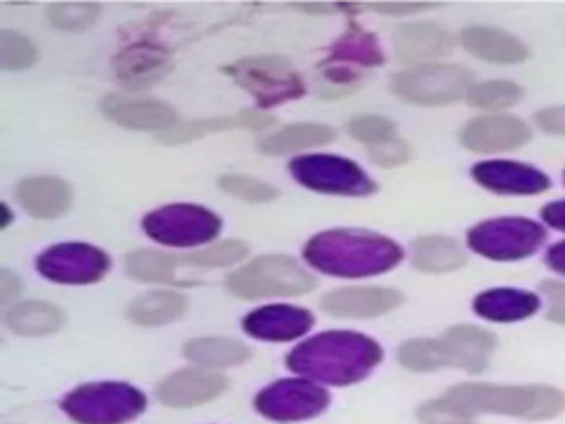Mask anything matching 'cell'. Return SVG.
<instances>
[{
  "label": "cell",
  "instance_id": "obj_1",
  "mask_svg": "<svg viewBox=\"0 0 565 424\" xmlns=\"http://www.w3.org/2000/svg\"><path fill=\"white\" fill-rule=\"evenodd\" d=\"M382 360V347L353 331H324L298 344L287 367L309 380L351 384L366 378Z\"/></svg>",
  "mask_w": 565,
  "mask_h": 424
},
{
  "label": "cell",
  "instance_id": "obj_2",
  "mask_svg": "<svg viewBox=\"0 0 565 424\" xmlns=\"http://www.w3.org/2000/svg\"><path fill=\"white\" fill-rule=\"evenodd\" d=\"M402 256V247L395 241L364 230H329L316 234L305 247L307 263L329 276L344 278L384 274Z\"/></svg>",
  "mask_w": 565,
  "mask_h": 424
},
{
  "label": "cell",
  "instance_id": "obj_3",
  "mask_svg": "<svg viewBox=\"0 0 565 424\" xmlns=\"http://www.w3.org/2000/svg\"><path fill=\"white\" fill-rule=\"evenodd\" d=\"M461 413H503L527 420L554 417L565 409V395L554 386H499L468 382L452 386L441 395Z\"/></svg>",
  "mask_w": 565,
  "mask_h": 424
},
{
  "label": "cell",
  "instance_id": "obj_4",
  "mask_svg": "<svg viewBox=\"0 0 565 424\" xmlns=\"http://www.w3.org/2000/svg\"><path fill=\"white\" fill-rule=\"evenodd\" d=\"M227 289L238 298L298 296L316 287V278L294 258L282 254L258 256L232 272L225 280Z\"/></svg>",
  "mask_w": 565,
  "mask_h": 424
},
{
  "label": "cell",
  "instance_id": "obj_5",
  "mask_svg": "<svg viewBox=\"0 0 565 424\" xmlns=\"http://www.w3.org/2000/svg\"><path fill=\"white\" fill-rule=\"evenodd\" d=\"M62 406L79 424H121L146 409V398L124 382H93L71 391Z\"/></svg>",
  "mask_w": 565,
  "mask_h": 424
},
{
  "label": "cell",
  "instance_id": "obj_6",
  "mask_svg": "<svg viewBox=\"0 0 565 424\" xmlns=\"http://www.w3.org/2000/svg\"><path fill=\"white\" fill-rule=\"evenodd\" d=\"M227 75L245 88L260 108L278 106L305 93V82L280 55L245 57L227 66Z\"/></svg>",
  "mask_w": 565,
  "mask_h": 424
},
{
  "label": "cell",
  "instance_id": "obj_7",
  "mask_svg": "<svg viewBox=\"0 0 565 424\" xmlns=\"http://www.w3.org/2000/svg\"><path fill=\"white\" fill-rule=\"evenodd\" d=\"M395 95L419 106H444L468 95L472 75L459 64H424L393 75Z\"/></svg>",
  "mask_w": 565,
  "mask_h": 424
},
{
  "label": "cell",
  "instance_id": "obj_8",
  "mask_svg": "<svg viewBox=\"0 0 565 424\" xmlns=\"http://www.w3.org/2000/svg\"><path fill=\"white\" fill-rule=\"evenodd\" d=\"M545 241V230L521 216L490 219L477 223L468 232V245L472 252L494 261H516L534 254Z\"/></svg>",
  "mask_w": 565,
  "mask_h": 424
},
{
  "label": "cell",
  "instance_id": "obj_9",
  "mask_svg": "<svg viewBox=\"0 0 565 424\" xmlns=\"http://www.w3.org/2000/svg\"><path fill=\"white\" fill-rule=\"evenodd\" d=\"M143 230L157 243L192 247L212 241L221 230V219L201 205L172 203L146 214Z\"/></svg>",
  "mask_w": 565,
  "mask_h": 424
},
{
  "label": "cell",
  "instance_id": "obj_10",
  "mask_svg": "<svg viewBox=\"0 0 565 424\" xmlns=\"http://www.w3.org/2000/svg\"><path fill=\"white\" fill-rule=\"evenodd\" d=\"M294 179L311 190L344 197H366L377 190L375 181L353 161L333 155H307L289 163Z\"/></svg>",
  "mask_w": 565,
  "mask_h": 424
},
{
  "label": "cell",
  "instance_id": "obj_11",
  "mask_svg": "<svg viewBox=\"0 0 565 424\" xmlns=\"http://www.w3.org/2000/svg\"><path fill=\"white\" fill-rule=\"evenodd\" d=\"M329 404V393L300 378L278 380L256 395V411L276 422H296L320 415Z\"/></svg>",
  "mask_w": 565,
  "mask_h": 424
},
{
  "label": "cell",
  "instance_id": "obj_12",
  "mask_svg": "<svg viewBox=\"0 0 565 424\" xmlns=\"http://www.w3.org/2000/svg\"><path fill=\"white\" fill-rule=\"evenodd\" d=\"M42 276L64 285H86L99 280L110 269V258L95 245L62 243L42 252L35 261Z\"/></svg>",
  "mask_w": 565,
  "mask_h": 424
},
{
  "label": "cell",
  "instance_id": "obj_13",
  "mask_svg": "<svg viewBox=\"0 0 565 424\" xmlns=\"http://www.w3.org/2000/svg\"><path fill=\"white\" fill-rule=\"evenodd\" d=\"M382 62L384 55L373 33L364 31L358 24H351L349 31L333 44L329 60L322 64V73L329 82L353 84L360 77V73L351 71V64L377 66Z\"/></svg>",
  "mask_w": 565,
  "mask_h": 424
},
{
  "label": "cell",
  "instance_id": "obj_14",
  "mask_svg": "<svg viewBox=\"0 0 565 424\" xmlns=\"http://www.w3.org/2000/svg\"><path fill=\"white\" fill-rule=\"evenodd\" d=\"M530 128L523 119L512 115H488L470 119L461 128V144L472 152L514 150L530 141Z\"/></svg>",
  "mask_w": 565,
  "mask_h": 424
},
{
  "label": "cell",
  "instance_id": "obj_15",
  "mask_svg": "<svg viewBox=\"0 0 565 424\" xmlns=\"http://www.w3.org/2000/svg\"><path fill=\"white\" fill-rule=\"evenodd\" d=\"M108 119L132 130H170L177 126V113L166 102L152 97H121L108 95L102 102Z\"/></svg>",
  "mask_w": 565,
  "mask_h": 424
},
{
  "label": "cell",
  "instance_id": "obj_16",
  "mask_svg": "<svg viewBox=\"0 0 565 424\" xmlns=\"http://www.w3.org/2000/svg\"><path fill=\"white\" fill-rule=\"evenodd\" d=\"M472 177L477 183L499 194H536L550 188L545 172L519 161H481L472 168Z\"/></svg>",
  "mask_w": 565,
  "mask_h": 424
},
{
  "label": "cell",
  "instance_id": "obj_17",
  "mask_svg": "<svg viewBox=\"0 0 565 424\" xmlns=\"http://www.w3.org/2000/svg\"><path fill=\"white\" fill-rule=\"evenodd\" d=\"M311 325H313L311 311L302 307H291V305L258 307L243 318V329L247 336L258 340H269V342L294 340L307 333Z\"/></svg>",
  "mask_w": 565,
  "mask_h": 424
},
{
  "label": "cell",
  "instance_id": "obj_18",
  "mask_svg": "<svg viewBox=\"0 0 565 424\" xmlns=\"http://www.w3.org/2000/svg\"><path fill=\"white\" fill-rule=\"evenodd\" d=\"M113 68L124 86L132 91L146 88L168 73L170 55L166 49L157 44L135 42L115 55Z\"/></svg>",
  "mask_w": 565,
  "mask_h": 424
},
{
  "label": "cell",
  "instance_id": "obj_19",
  "mask_svg": "<svg viewBox=\"0 0 565 424\" xmlns=\"http://www.w3.org/2000/svg\"><path fill=\"white\" fill-rule=\"evenodd\" d=\"M227 386L225 375L216 371H203V369H183L172 375H168L159 389L157 395L168 406H196L203 404L216 395H221Z\"/></svg>",
  "mask_w": 565,
  "mask_h": 424
},
{
  "label": "cell",
  "instance_id": "obj_20",
  "mask_svg": "<svg viewBox=\"0 0 565 424\" xmlns=\"http://www.w3.org/2000/svg\"><path fill=\"white\" fill-rule=\"evenodd\" d=\"M402 294L386 287H342L322 296V309L333 316L373 318L395 309Z\"/></svg>",
  "mask_w": 565,
  "mask_h": 424
},
{
  "label": "cell",
  "instance_id": "obj_21",
  "mask_svg": "<svg viewBox=\"0 0 565 424\" xmlns=\"http://www.w3.org/2000/svg\"><path fill=\"white\" fill-rule=\"evenodd\" d=\"M393 49L399 62H428L450 53L452 35L435 22H411L397 26Z\"/></svg>",
  "mask_w": 565,
  "mask_h": 424
},
{
  "label": "cell",
  "instance_id": "obj_22",
  "mask_svg": "<svg viewBox=\"0 0 565 424\" xmlns=\"http://www.w3.org/2000/svg\"><path fill=\"white\" fill-rule=\"evenodd\" d=\"M446 367H459L472 373H479L488 367L490 353L494 351V336L477 325H457L450 327L444 338Z\"/></svg>",
  "mask_w": 565,
  "mask_h": 424
},
{
  "label": "cell",
  "instance_id": "obj_23",
  "mask_svg": "<svg viewBox=\"0 0 565 424\" xmlns=\"http://www.w3.org/2000/svg\"><path fill=\"white\" fill-rule=\"evenodd\" d=\"M459 40L466 51L486 62L516 64L530 55L527 46L521 40L494 26H466Z\"/></svg>",
  "mask_w": 565,
  "mask_h": 424
},
{
  "label": "cell",
  "instance_id": "obj_24",
  "mask_svg": "<svg viewBox=\"0 0 565 424\" xmlns=\"http://www.w3.org/2000/svg\"><path fill=\"white\" fill-rule=\"evenodd\" d=\"M20 205L38 219H53L68 210L71 186L57 177H29L15 188Z\"/></svg>",
  "mask_w": 565,
  "mask_h": 424
},
{
  "label": "cell",
  "instance_id": "obj_25",
  "mask_svg": "<svg viewBox=\"0 0 565 424\" xmlns=\"http://www.w3.org/2000/svg\"><path fill=\"white\" fill-rule=\"evenodd\" d=\"M541 300L536 294L525 292V289H512V287H497L481 292L472 309L492 322H514L532 316L539 309Z\"/></svg>",
  "mask_w": 565,
  "mask_h": 424
},
{
  "label": "cell",
  "instance_id": "obj_26",
  "mask_svg": "<svg viewBox=\"0 0 565 424\" xmlns=\"http://www.w3.org/2000/svg\"><path fill=\"white\" fill-rule=\"evenodd\" d=\"M274 124V117L260 113V110H243L232 117H216V119H199V121H188V124H177L174 128L166 130L159 135L161 144L177 146V144H188L192 139H199L210 132L218 130H232V128H249V130H263Z\"/></svg>",
  "mask_w": 565,
  "mask_h": 424
},
{
  "label": "cell",
  "instance_id": "obj_27",
  "mask_svg": "<svg viewBox=\"0 0 565 424\" xmlns=\"http://www.w3.org/2000/svg\"><path fill=\"white\" fill-rule=\"evenodd\" d=\"M4 322L11 331H15L20 336H44V333L57 331L64 322V316L51 303L24 300V303L13 305L7 311Z\"/></svg>",
  "mask_w": 565,
  "mask_h": 424
},
{
  "label": "cell",
  "instance_id": "obj_28",
  "mask_svg": "<svg viewBox=\"0 0 565 424\" xmlns=\"http://www.w3.org/2000/svg\"><path fill=\"white\" fill-rule=\"evenodd\" d=\"M185 311V298L177 292L154 289L137 296L128 307V318L137 325H166L179 320Z\"/></svg>",
  "mask_w": 565,
  "mask_h": 424
},
{
  "label": "cell",
  "instance_id": "obj_29",
  "mask_svg": "<svg viewBox=\"0 0 565 424\" xmlns=\"http://www.w3.org/2000/svg\"><path fill=\"white\" fill-rule=\"evenodd\" d=\"M333 139V130L324 124H291L258 141V150L265 155H285L305 148H313Z\"/></svg>",
  "mask_w": 565,
  "mask_h": 424
},
{
  "label": "cell",
  "instance_id": "obj_30",
  "mask_svg": "<svg viewBox=\"0 0 565 424\" xmlns=\"http://www.w3.org/2000/svg\"><path fill=\"white\" fill-rule=\"evenodd\" d=\"M466 263L463 250L448 236L430 234L413 243V265L422 272H452Z\"/></svg>",
  "mask_w": 565,
  "mask_h": 424
},
{
  "label": "cell",
  "instance_id": "obj_31",
  "mask_svg": "<svg viewBox=\"0 0 565 424\" xmlns=\"http://www.w3.org/2000/svg\"><path fill=\"white\" fill-rule=\"evenodd\" d=\"M183 356L201 367H234L249 358V349L234 338H196L185 342Z\"/></svg>",
  "mask_w": 565,
  "mask_h": 424
},
{
  "label": "cell",
  "instance_id": "obj_32",
  "mask_svg": "<svg viewBox=\"0 0 565 424\" xmlns=\"http://www.w3.org/2000/svg\"><path fill=\"white\" fill-rule=\"evenodd\" d=\"M177 261L157 250H137L126 256V272L128 276L137 280H150V283H166L174 274Z\"/></svg>",
  "mask_w": 565,
  "mask_h": 424
},
{
  "label": "cell",
  "instance_id": "obj_33",
  "mask_svg": "<svg viewBox=\"0 0 565 424\" xmlns=\"http://www.w3.org/2000/svg\"><path fill=\"white\" fill-rule=\"evenodd\" d=\"M466 97L475 108L501 110V108L514 106L521 99V88L508 80H488V82L475 84Z\"/></svg>",
  "mask_w": 565,
  "mask_h": 424
},
{
  "label": "cell",
  "instance_id": "obj_34",
  "mask_svg": "<svg viewBox=\"0 0 565 424\" xmlns=\"http://www.w3.org/2000/svg\"><path fill=\"white\" fill-rule=\"evenodd\" d=\"M399 362L413 371H433L437 367H446V349L441 340L433 338H415L399 347Z\"/></svg>",
  "mask_w": 565,
  "mask_h": 424
},
{
  "label": "cell",
  "instance_id": "obj_35",
  "mask_svg": "<svg viewBox=\"0 0 565 424\" xmlns=\"http://www.w3.org/2000/svg\"><path fill=\"white\" fill-rule=\"evenodd\" d=\"M38 60L35 44L11 29H4L0 33V64L7 71H22L29 68Z\"/></svg>",
  "mask_w": 565,
  "mask_h": 424
},
{
  "label": "cell",
  "instance_id": "obj_36",
  "mask_svg": "<svg viewBox=\"0 0 565 424\" xmlns=\"http://www.w3.org/2000/svg\"><path fill=\"white\" fill-rule=\"evenodd\" d=\"M46 15H49V22L57 29L79 31L90 26L97 20L99 7L93 2H57L49 7Z\"/></svg>",
  "mask_w": 565,
  "mask_h": 424
},
{
  "label": "cell",
  "instance_id": "obj_37",
  "mask_svg": "<svg viewBox=\"0 0 565 424\" xmlns=\"http://www.w3.org/2000/svg\"><path fill=\"white\" fill-rule=\"evenodd\" d=\"M349 135L369 146V150L380 148L393 139H397L393 121L380 115H358L349 121Z\"/></svg>",
  "mask_w": 565,
  "mask_h": 424
},
{
  "label": "cell",
  "instance_id": "obj_38",
  "mask_svg": "<svg viewBox=\"0 0 565 424\" xmlns=\"http://www.w3.org/2000/svg\"><path fill=\"white\" fill-rule=\"evenodd\" d=\"M247 252H249L247 243L230 239V241H221L210 247H203L199 252H192L185 256V261L192 265H199V267H225V265L243 261L247 256Z\"/></svg>",
  "mask_w": 565,
  "mask_h": 424
},
{
  "label": "cell",
  "instance_id": "obj_39",
  "mask_svg": "<svg viewBox=\"0 0 565 424\" xmlns=\"http://www.w3.org/2000/svg\"><path fill=\"white\" fill-rule=\"evenodd\" d=\"M218 186L227 194L249 201V203H267L278 197V190L274 186L258 181L254 177H245V174H225L218 179Z\"/></svg>",
  "mask_w": 565,
  "mask_h": 424
},
{
  "label": "cell",
  "instance_id": "obj_40",
  "mask_svg": "<svg viewBox=\"0 0 565 424\" xmlns=\"http://www.w3.org/2000/svg\"><path fill=\"white\" fill-rule=\"evenodd\" d=\"M417 417L422 424H475V417L461 413L444 398L424 402L417 411Z\"/></svg>",
  "mask_w": 565,
  "mask_h": 424
},
{
  "label": "cell",
  "instance_id": "obj_41",
  "mask_svg": "<svg viewBox=\"0 0 565 424\" xmlns=\"http://www.w3.org/2000/svg\"><path fill=\"white\" fill-rule=\"evenodd\" d=\"M369 155H371L373 163H377V166H382V168H393V166H399V163L408 161V155H411V152H408L406 141H402V139L397 137V139H393V141H388V144H384V146H380V148L369 150Z\"/></svg>",
  "mask_w": 565,
  "mask_h": 424
},
{
  "label": "cell",
  "instance_id": "obj_42",
  "mask_svg": "<svg viewBox=\"0 0 565 424\" xmlns=\"http://www.w3.org/2000/svg\"><path fill=\"white\" fill-rule=\"evenodd\" d=\"M541 292L547 296L550 300V311L547 318L554 322H563L565 325V283H556V280H545L541 285Z\"/></svg>",
  "mask_w": 565,
  "mask_h": 424
},
{
  "label": "cell",
  "instance_id": "obj_43",
  "mask_svg": "<svg viewBox=\"0 0 565 424\" xmlns=\"http://www.w3.org/2000/svg\"><path fill=\"white\" fill-rule=\"evenodd\" d=\"M536 124L552 135L565 137V106H550L536 113Z\"/></svg>",
  "mask_w": 565,
  "mask_h": 424
},
{
  "label": "cell",
  "instance_id": "obj_44",
  "mask_svg": "<svg viewBox=\"0 0 565 424\" xmlns=\"http://www.w3.org/2000/svg\"><path fill=\"white\" fill-rule=\"evenodd\" d=\"M373 11L377 13H388V15H408V13H419L426 9H433V4H424V2H388V4H369Z\"/></svg>",
  "mask_w": 565,
  "mask_h": 424
},
{
  "label": "cell",
  "instance_id": "obj_45",
  "mask_svg": "<svg viewBox=\"0 0 565 424\" xmlns=\"http://www.w3.org/2000/svg\"><path fill=\"white\" fill-rule=\"evenodd\" d=\"M541 216H543V221H545L547 225H552V227L565 232V199L552 201V203L543 205Z\"/></svg>",
  "mask_w": 565,
  "mask_h": 424
},
{
  "label": "cell",
  "instance_id": "obj_46",
  "mask_svg": "<svg viewBox=\"0 0 565 424\" xmlns=\"http://www.w3.org/2000/svg\"><path fill=\"white\" fill-rule=\"evenodd\" d=\"M20 294V280L11 274V272H2L0 274V296H2V303H9L13 300V296Z\"/></svg>",
  "mask_w": 565,
  "mask_h": 424
},
{
  "label": "cell",
  "instance_id": "obj_47",
  "mask_svg": "<svg viewBox=\"0 0 565 424\" xmlns=\"http://www.w3.org/2000/svg\"><path fill=\"white\" fill-rule=\"evenodd\" d=\"M545 258H547V265H550L554 272L565 274V241L552 245Z\"/></svg>",
  "mask_w": 565,
  "mask_h": 424
},
{
  "label": "cell",
  "instance_id": "obj_48",
  "mask_svg": "<svg viewBox=\"0 0 565 424\" xmlns=\"http://www.w3.org/2000/svg\"><path fill=\"white\" fill-rule=\"evenodd\" d=\"M2 216H4V221H2V227H7V223H9V208L7 205H2Z\"/></svg>",
  "mask_w": 565,
  "mask_h": 424
}]
</instances>
